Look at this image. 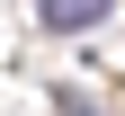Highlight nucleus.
<instances>
[{"mask_svg":"<svg viewBox=\"0 0 125 116\" xmlns=\"http://www.w3.org/2000/svg\"><path fill=\"white\" fill-rule=\"evenodd\" d=\"M116 0H36V18L54 27V36H81V27H98Z\"/></svg>","mask_w":125,"mask_h":116,"instance_id":"obj_1","label":"nucleus"}]
</instances>
